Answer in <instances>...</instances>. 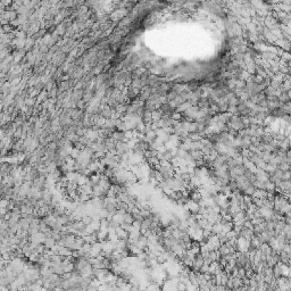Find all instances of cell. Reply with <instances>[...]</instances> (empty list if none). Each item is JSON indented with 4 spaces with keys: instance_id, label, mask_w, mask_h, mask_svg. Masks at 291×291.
Here are the masks:
<instances>
[{
    "instance_id": "1",
    "label": "cell",
    "mask_w": 291,
    "mask_h": 291,
    "mask_svg": "<svg viewBox=\"0 0 291 291\" xmlns=\"http://www.w3.org/2000/svg\"><path fill=\"white\" fill-rule=\"evenodd\" d=\"M1 29H2V31H3V33L5 34H8V33H11V32H14L15 31V29L9 24V23H6V24H2L1 25Z\"/></svg>"
}]
</instances>
